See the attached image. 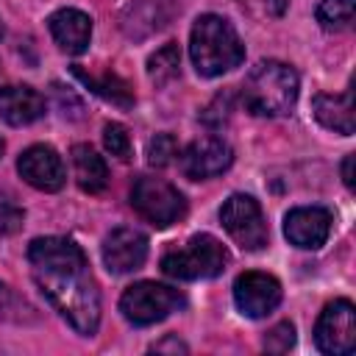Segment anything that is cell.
<instances>
[{"mask_svg":"<svg viewBox=\"0 0 356 356\" xmlns=\"http://www.w3.org/2000/svg\"><path fill=\"white\" fill-rule=\"evenodd\" d=\"M28 264L42 295L83 337L100 325V292L83 250L67 236H39L28 245Z\"/></svg>","mask_w":356,"mask_h":356,"instance_id":"cell-1","label":"cell"},{"mask_svg":"<svg viewBox=\"0 0 356 356\" xmlns=\"http://www.w3.org/2000/svg\"><path fill=\"white\" fill-rule=\"evenodd\" d=\"M189 56L203 78H217L234 67L242 64L245 58V44L234 25L220 17V14H203L192 25L189 36Z\"/></svg>","mask_w":356,"mask_h":356,"instance_id":"cell-2","label":"cell"},{"mask_svg":"<svg viewBox=\"0 0 356 356\" xmlns=\"http://www.w3.org/2000/svg\"><path fill=\"white\" fill-rule=\"evenodd\" d=\"M298 100V72L284 61H261L242 83V106L256 117H284Z\"/></svg>","mask_w":356,"mask_h":356,"instance_id":"cell-3","label":"cell"},{"mask_svg":"<svg viewBox=\"0 0 356 356\" xmlns=\"http://www.w3.org/2000/svg\"><path fill=\"white\" fill-rule=\"evenodd\" d=\"M228 253L214 239L211 234H195L184 248L167 250L161 256V270L170 278L178 281H200V278H214L225 270Z\"/></svg>","mask_w":356,"mask_h":356,"instance_id":"cell-4","label":"cell"},{"mask_svg":"<svg viewBox=\"0 0 356 356\" xmlns=\"http://www.w3.org/2000/svg\"><path fill=\"white\" fill-rule=\"evenodd\" d=\"M181 306H184V295L178 289H172L167 284H156V281H139V284L128 286L120 298L122 317L139 328L161 323Z\"/></svg>","mask_w":356,"mask_h":356,"instance_id":"cell-5","label":"cell"},{"mask_svg":"<svg viewBox=\"0 0 356 356\" xmlns=\"http://www.w3.org/2000/svg\"><path fill=\"white\" fill-rule=\"evenodd\" d=\"M131 206L136 209V214L142 220H147L156 228H167L186 214L184 195L172 184H167L161 178H150V175H139L134 181Z\"/></svg>","mask_w":356,"mask_h":356,"instance_id":"cell-6","label":"cell"},{"mask_svg":"<svg viewBox=\"0 0 356 356\" xmlns=\"http://www.w3.org/2000/svg\"><path fill=\"white\" fill-rule=\"evenodd\" d=\"M220 222L242 250H261L270 239L261 206L250 195H231L220 209Z\"/></svg>","mask_w":356,"mask_h":356,"instance_id":"cell-7","label":"cell"},{"mask_svg":"<svg viewBox=\"0 0 356 356\" xmlns=\"http://www.w3.org/2000/svg\"><path fill=\"white\" fill-rule=\"evenodd\" d=\"M314 342L328 356H348L356 348V309L350 300L339 298L328 303L314 325Z\"/></svg>","mask_w":356,"mask_h":356,"instance_id":"cell-8","label":"cell"},{"mask_svg":"<svg viewBox=\"0 0 356 356\" xmlns=\"http://www.w3.org/2000/svg\"><path fill=\"white\" fill-rule=\"evenodd\" d=\"M178 161H181V172L186 178L206 181V178L222 175L231 167L234 150L220 136H203V139H195L192 145H186L184 150H178Z\"/></svg>","mask_w":356,"mask_h":356,"instance_id":"cell-9","label":"cell"},{"mask_svg":"<svg viewBox=\"0 0 356 356\" xmlns=\"http://www.w3.org/2000/svg\"><path fill=\"white\" fill-rule=\"evenodd\" d=\"M234 303L245 317H267L281 303V281L261 270H248L234 281Z\"/></svg>","mask_w":356,"mask_h":356,"instance_id":"cell-10","label":"cell"},{"mask_svg":"<svg viewBox=\"0 0 356 356\" xmlns=\"http://www.w3.org/2000/svg\"><path fill=\"white\" fill-rule=\"evenodd\" d=\"M17 170L25 178V184H31L39 192H58L67 181L64 161L50 145H31L28 150H22L17 159Z\"/></svg>","mask_w":356,"mask_h":356,"instance_id":"cell-11","label":"cell"},{"mask_svg":"<svg viewBox=\"0 0 356 356\" xmlns=\"http://www.w3.org/2000/svg\"><path fill=\"white\" fill-rule=\"evenodd\" d=\"M331 211L323 206H298L292 211H286L284 217V236L289 239V245L303 248V250H317L320 245H325L328 234H331Z\"/></svg>","mask_w":356,"mask_h":356,"instance_id":"cell-12","label":"cell"},{"mask_svg":"<svg viewBox=\"0 0 356 356\" xmlns=\"http://www.w3.org/2000/svg\"><path fill=\"white\" fill-rule=\"evenodd\" d=\"M145 259H147V236L136 228L122 225V228H114L103 239V264L114 275L139 270Z\"/></svg>","mask_w":356,"mask_h":356,"instance_id":"cell-13","label":"cell"},{"mask_svg":"<svg viewBox=\"0 0 356 356\" xmlns=\"http://www.w3.org/2000/svg\"><path fill=\"white\" fill-rule=\"evenodd\" d=\"M47 28H50L53 42L70 56L86 53V47L92 42V19H89V14H83L78 8L53 11L50 19H47Z\"/></svg>","mask_w":356,"mask_h":356,"instance_id":"cell-14","label":"cell"},{"mask_svg":"<svg viewBox=\"0 0 356 356\" xmlns=\"http://www.w3.org/2000/svg\"><path fill=\"white\" fill-rule=\"evenodd\" d=\"M44 114V97L31 86H3L0 89V117L3 122L22 128Z\"/></svg>","mask_w":356,"mask_h":356,"instance_id":"cell-15","label":"cell"},{"mask_svg":"<svg viewBox=\"0 0 356 356\" xmlns=\"http://www.w3.org/2000/svg\"><path fill=\"white\" fill-rule=\"evenodd\" d=\"M312 111H314V120L328 131H337L342 136H350L356 131L353 89H345L342 95H317L312 100Z\"/></svg>","mask_w":356,"mask_h":356,"instance_id":"cell-16","label":"cell"},{"mask_svg":"<svg viewBox=\"0 0 356 356\" xmlns=\"http://www.w3.org/2000/svg\"><path fill=\"white\" fill-rule=\"evenodd\" d=\"M72 170H75L78 186L89 195H100L108 186V167H106L103 156H97V150L89 145L72 147Z\"/></svg>","mask_w":356,"mask_h":356,"instance_id":"cell-17","label":"cell"},{"mask_svg":"<svg viewBox=\"0 0 356 356\" xmlns=\"http://www.w3.org/2000/svg\"><path fill=\"white\" fill-rule=\"evenodd\" d=\"M72 75H75L78 81H83V86H86L89 92L100 95L103 100H108V103H114V106H122V108L134 106L131 86H128L120 75H114L111 70H106L103 75H92V72H86L83 67L75 64V67H72Z\"/></svg>","mask_w":356,"mask_h":356,"instance_id":"cell-18","label":"cell"},{"mask_svg":"<svg viewBox=\"0 0 356 356\" xmlns=\"http://www.w3.org/2000/svg\"><path fill=\"white\" fill-rule=\"evenodd\" d=\"M178 72H181V50H178L175 42L159 47V50L147 58V75H150V81H153L156 86H164V83L175 81Z\"/></svg>","mask_w":356,"mask_h":356,"instance_id":"cell-19","label":"cell"},{"mask_svg":"<svg viewBox=\"0 0 356 356\" xmlns=\"http://www.w3.org/2000/svg\"><path fill=\"white\" fill-rule=\"evenodd\" d=\"M356 0H323L317 6V22L325 31H348L353 22Z\"/></svg>","mask_w":356,"mask_h":356,"instance_id":"cell-20","label":"cell"},{"mask_svg":"<svg viewBox=\"0 0 356 356\" xmlns=\"http://www.w3.org/2000/svg\"><path fill=\"white\" fill-rule=\"evenodd\" d=\"M175 156H178V142L172 134H156L147 142V161L153 167H167V164H172Z\"/></svg>","mask_w":356,"mask_h":356,"instance_id":"cell-21","label":"cell"},{"mask_svg":"<svg viewBox=\"0 0 356 356\" xmlns=\"http://www.w3.org/2000/svg\"><path fill=\"white\" fill-rule=\"evenodd\" d=\"M103 145H106V150L111 153V156H117L120 161H128L131 159V136H128V131H125V125H120V122H108L106 128H103Z\"/></svg>","mask_w":356,"mask_h":356,"instance_id":"cell-22","label":"cell"},{"mask_svg":"<svg viewBox=\"0 0 356 356\" xmlns=\"http://www.w3.org/2000/svg\"><path fill=\"white\" fill-rule=\"evenodd\" d=\"M22 220H25V211L8 195H0V236L17 234L22 228Z\"/></svg>","mask_w":356,"mask_h":356,"instance_id":"cell-23","label":"cell"},{"mask_svg":"<svg viewBox=\"0 0 356 356\" xmlns=\"http://www.w3.org/2000/svg\"><path fill=\"white\" fill-rule=\"evenodd\" d=\"M292 345H295V325L292 323H278L264 337V350H270V353H286Z\"/></svg>","mask_w":356,"mask_h":356,"instance_id":"cell-24","label":"cell"},{"mask_svg":"<svg viewBox=\"0 0 356 356\" xmlns=\"http://www.w3.org/2000/svg\"><path fill=\"white\" fill-rule=\"evenodd\" d=\"M200 117H203V122L211 125V128H220L222 122H228V117H231V95H228V92L217 95L214 103H211Z\"/></svg>","mask_w":356,"mask_h":356,"instance_id":"cell-25","label":"cell"},{"mask_svg":"<svg viewBox=\"0 0 356 356\" xmlns=\"http://www.w3.org/2000/svg\"><path fill=\"white\" fill-rule=\"evenodd\" d=\"M11 309H14V295H11V289L0 281V320L11 317Z\"/></svg>","mask_w":356,"mask_h":356,"instance_id":"cell-26","label":"cell"},{"mask_svg":"<svg viewBox=\"0 0 356 356\" xmlns=\"http://www.w3.org/2000/svg\"><path fill=\"white\" fill-rule=\"evenodd\" d=\"M261 6H264V11H267L270 17H281V14L286 11L289 0H261Z\"/></svg>","mask_w":356,"mask_h":356,"instance_id":"cell-27","label":"cell"},{"mask_svg":"<svg viewBox=\"0 0 356 356\" xmlns=\"http://www.w3.org/2000/svg\"><path fill=\"white\" fill-rule=\"evenodd\" d=\"M153 350H181V353H186V345L178 342V337H167L164 342H156Z\"/></svg>","mask_w":356,"mask_h":356,"instance_id":"cell-28","label":"cell"},{"mask_svg":"<svg viewBox=\"0 0 356 356\" xmlns=\"http://www.w3.org/2000/svg\"><path fill=\"white\" fill-rule=\"evenodd\" d=\"M342 181L348 189H353V153L345 156V161H342Z\"/></svg>","mask_w":356,"mask_h":356,"instance_id":"cell-29","label":"cell"},{"mask_svg":"<svg viewBox=\"0 0 356 356\" xmlns=\"http://www.w3.org/2000/svg\"><path fill=\"white\" fill-rule=\"evenodd\" d=\"M0 156H3V139H0Z\"/></svg>","mask_w":356,"mask_h":356,"instance_id":"cell-30","label":"cell"},{"mask_svg":"<svg viewBox=\"0 0 356 356\" xmlns=\"http://www.w3.org/2000/svg\"><path fill=\"white\" fill-rule=\"evenodd\" d=\"M0 39H3V22H0Z\"/></svg>","mask_w":356,"mask_h":356,"instance_id":"cell-31","label":"cell"}]
</instances>
